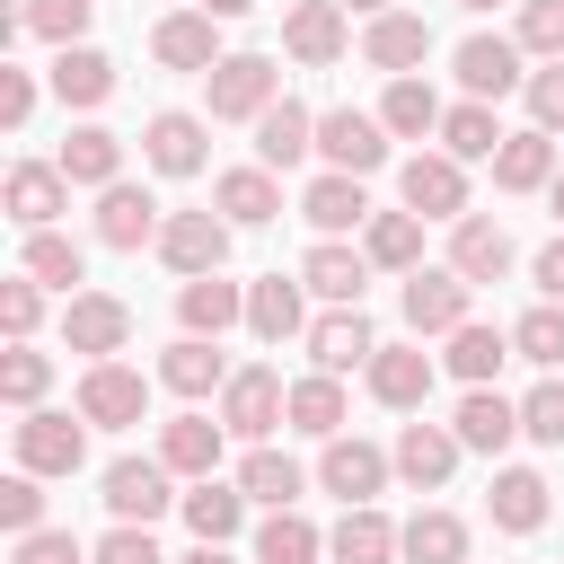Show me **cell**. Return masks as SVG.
<instances>
[{"label":"cell","instance_id":"obj_1","mask_svg":"<svg viewBox=\"0 0 564 564\" xmlns=\"http://www.w3.org/2000/svg\"><path fill=\"white\" fill-rule=\"evenodd\" d=\"M203 97H212V123H264L282 106V70L273 53H220L203 70Z\"/></svg>","mask_w":564,"mask_h":564},{"label":"cell","instance_id":"obj_2","mask_svg":"<svg viewBox=\"0 0 564 564\" xmlns=\"http://www.w3.org/2000/svg\"><path fill=\"white\" fill-rule=\"evenodd\" d=\"M220 423H229V441H247V449H264V432L273 423H291V388H282V370H229V388H220Z\"/></svg>","mask_w":564,"mask_h":564},{"label":"cell","instance_id":"obj_3","mask_svg":"<svg viewBox=\"0 0 564 564\" xmlns=\"http://www.w3.org/2000/svg\"><path fill=\"white\" fill-rule=\"evenodd\" d=\"M397 194H405L414 220H467V167H458L449 150H414V159L397 167Z\"/></svg>","mask_w":564,"mask_h":564},{"label":"cell","instance_id":"obj_4","mask_svg":"<svg viewBox=\"0 0 564 564\" xmlns=\"http://www.w3.org/2000/svg\"><path fill=\"white\" fill-rule=\"evenodd\" d=\"M159 264L185 273V282L220 273V264H229V220H220V212H167V229H159Z\"/></svg>","mask_w":564,"mask_h":564},{"label":"cell","instance_id":"obj_5","mask_svg":"<svg viewBox=\"0 0 564 564\" xmlns=\"http://www.w3.org/2000/svg\"><path fill=\"white\" fill-rule=\"evenodd\" d=\"M467 300H476V282H458L449 264L405 273V291H397V308H405L414 335H458V326H467Z\"/></svg>","mask_w":564,"mask_h":564},{"label":"cell","instance_id":"obj_6","mask_svg":"<svg viewBox=\"0 0 564 564\" xmlns=\"http://www.w3.org/2000/svg\"><path fill=\"white\" fill-rule=\"evenodd\" d=\"M141 414H150V379L123 370V361H88V379H79V423H97V432H132Z\"/></svg>","mask_w":564,"mask_h":564},{"label":"cell","instance_id":"obj_7","mask_svg":"<svg viewBox=\"0 0 564 564\" xmlns=\"http://www.w3.org/2000/svg\"><path fill=\"white\" fill-rule=\"evenodd\" d=\"M317 159H326L335 176H370V167L388 159V123L361 115V106H335V115H317Z\"/></svg>","mask_w":564,"mask_h":564},{"label":"cell","instance_id":"obj_8","mask_svg":"<svg viewBox=\"0 0 564 564\" xmlns=\"http://www.w3.org/2000/svg\"><path fill=\"white\" fill-rule=\"evenodd\" d=\"M62 344L88 352V361H115V352L132 344V308H123L115 291H70V308H62Z\"/></svg>","mask_w":564,"mask_h":564},{"label":"cell","instance_id":"obj_9","mask_svg":"<svg viewBox=\"0 0 564 564\" xmlns=\"http://www.w3.org/2000/svg\"><path fill=\"white\" fill-rule=\"evenodd\" d=\"M388 476H397V458H388V449H370V441H344V432H335V441H326V458H317V485H326L344 511L379 502V485H388Z\"/></svg>","mask_w":564,"mask_h":564},{"label":"cell","instance_id":"obj_10","mask_svg":"<svg viewBox=\"0 0 564 564\" xmlns=\"http://www.w3.org/2000/svg\"><path fill=\"white\" fill-rule=\"evenodd\" d=\"M167 476H176L167 458H115V467H106V511H115L123 529H150L167 502H185V494H167Z\"/></svg>","mask_w":564,"mask_h":564},{"label":"cell","instance_id":"obj_11","mask_svg":"<svg viewBox=\"0 0 564 564\" xmlns=\"http://www.w3.org/2000/svg\"><path fill=\"white\" fill-rule=\"evenodd\" d=\"M449 62H458V88H467L476 106H494V97L529 88V70H520V35H467Z\"/></svg>","mask_w":564,"mask_h":564},{"label":"cell","instance_id":"obj_12","mask_svg":"<svg viewBox=\"0 0 564 564\" xmlns=\"http://www.w3.org/2000/svg\"><path fill=\"white\" fill-rule=\"evenodd\" d=\"M344 18H352L344 0H300V9L282 18V53H291V62H308V70L344 62V44H352V26H344Z\"/></svg>","mask_w":564,"mask_h":564},{"label":"cell","instance_id":"obj_13","mask_svg":"<svg viewBox=\"0 0 564 564\" xmlns=\"http://www.w3.org/2000/svg\"><path fill=\"white\" fill-rule=\"evenodd\" d=\"M79 458H88V432H79L70 414H44V405H35V414L18 423V467H26V476H79Z\"/></svg>","mask_w":564,"mask_h":564},{"label":"cell","instance_id":"obj_14","mask_svg":"<svg viewBox=\"0 0 564 564\" xmlns=\"http://www.w3.org/2000/svg\"><path fill=\"white\" fill-rule=\"evenodd\" d=\"M432 53V26L414 18V9H388V18H370L361 26V62L370 70H388V79H414V62Z\"/></svg>","mask_w":564,"mask_h":564},{"label":"cell","instance_id":"obj_15","mask_svg":"<svg viewBox=\"0 0 564 564\" xmlns=\"http://www.w3.org/2000/svg\"><path fill=\"white\" fill-rule=\"evenodd\" d=\"M141 159L159 167V176H203V115H185V106H167V115H150L141 123Z\"/></svg>","mask_w":564,"mask_h":564},{"label":"cell","instance_id":"obj_16","mask_svg":"<svg viewBox=\"0 0 564 564\" xmlns=\"http://www.w3.org/2000/svg\"><path fill=\"white\" fill-rule=\"evenodd\" d=\"M300 282L326 300V308H361V282H370V256L361 247H344V238H317L308 256H300Z\"/></svg>","mask_w":564,"mask_h":564},{"label":"cell","instance_id":"obj_17","mask_svg":"<svg viewBox=\"0 0 564 564\" xmlns=\"http://www.w3.org/2000/svg\"><path fill=\"white\" fill-rule=\"evenodd\" d=\"M370 352H379V335H370V317H361V308H326V317L308 326V361H317L326 379L370 370Z\"/></svg>","mask_w":564,"mask_h":564},{"label":"cell","instance_id":"obj_18","mask_svg":"<svg viewBox=\"0 0 564 564\" xmlns=\"http://www.w3.org/2000/svg\"><path fill=\"white\" fill-rule=\"evenodd\" d=\"M388 458H397V476H405L414 494H441L449 467H458V432H449V423H405Z\"/></svg>","mask_w":564,"mask_h":564},{"label":"cell","instance_id":"obj_19","mask_svg":"<svg viewBox=\"0 0 564 564\" xmlns=\"http://www.w3.org/2000/svg\"><path fill=\"white\" fill-rule=\"evenodd\" d=\"M150 53H159L167 70H212V62H220V18H212V9H176V18L150 26Z\"/></svg>","mask_w":564,"mask_h":564},{"label":"cell","instance_id":"obj_20","mask_svg":"<svg viewBox=\"0 0 564 564\" xmlns=\"http://www.w3.org/2000/svg\"><path fill=\"white\" fill-rule=\"evenodd\" d=\"M53 212H70V176L44 167V159H18L9 167V220L35 238V229H53Z\"/></svg>","mask_w":564,"mask_h":564},{"label":"cell","instance_id":"obj_21","mask_svg":"<svg viewBox=\"0 0 564 564\" xmlns=\"http://www.w3.org/2000/svg\"><path fill=\"white\" fill-rule=\"evenodd\" d=\"M300 220L317 229V238H344V229H370V194H361V176H308V194H300Z\"/></svg>","mask_w":564,"mask_h":564},{"label":"cell","instance_id":"obj_22","mask_svg":"<svg viewBox=\"0 0 564 564\" xmlns=\"http://www.w3.org/2000/svg\"><path fill=\"white\" fill-rule=\"evenodd\" d=\"M449 273L458 282H502L511 273V229L502 220H476V212L449 220Z\"/></svg>","mask_w":564,"mask_h":564},{"label":"cell","instance_id":"obj_23","mask_svg":"<svg viewBox=\"0 0 564 564\" xmlns=\"http://www.w3.org/2000/svg\"><path fill=\"white\" fill-rule=\"evenodd\" d=\"M370 397L397 405V414H414V405L432 397V352H423V344H379V352H370Z\"/></svg>","mask_w":564,"mask_h":564},{"label":"cell","instance_id":"obj_24","mask_svg":"<svg viewBox=\"0 0 564 564\" xmlns=\"http://www.w3.org/2000/svg\"><path fill=\"white\" fill-rule=\"evenodd\" d=\"M449 432H458V449H485V458H494V449L520 441V405H511L502 388H467L458 414H449Z\"/></svg>","mask_w":564,"mask_h":564},{"label":"cell","instance_id":"obj_25","mask_svg":"<svg viewBox=\"0 0 564 564\" xmlns=\"http://www.w3.org/2000/svg\"><path fill=\"white\" fill-rule=\"evenodd\" d=\"M326 555H335V564H397V555H405V529H397L379 502H361V511H344V520H335Z\"/></svg>","mask_w":564,"mask_h":564},{"label":"cell","instance_id":"obj_26","mask_svg":"<svg viewBox=\"0 0 564 564\" xmlns=\"http://www.w3.org/2000/svg\"><path fill=\"white\" fill-rule=\"evenodd\" d=\"M159 388H176V397H212V388H229V352H220L212 335H176V344L159 352Z\"/></svg>","mask_w":564,"mask_h":564},{"label":"cell","instance_id":"obj_27","mask_svg":"<svg viewBox=\"0 0 564 564\" xmlns=\"http://www.w3.org/2000/svg\"><path fill=\"white\" fill-rule=\"evenodd\" d=\"M159 229H167V220H159V203H150L141 185H106V194H97V238H106V247H159Z\"/></svg>","mask_w":564,"mask_h":564},{"label":"cell","instance_id":"obj_28","mask_svg":"<svg viewBox=\"0 0 564 564\" xmlns=\"http://www.w3.org/2000/svg\"><path fill=\"white\" fill-rule=\"evenodd\" d=\"M238 317H247V291H238V282H220V273H203V282H185V291H176V326H185V335H212V344H220Z\"/></svg>","mask_w":564,"mask_h":564},{"label":"cell","instance_id":"obj_29","mask_svg":"<svg viewBox=\"0 0 564 564\" xmlns=\"http://www.w3.org/2000/svg\"><path fill=\"white\" fill-rule=\"evenodd\" d=\"M300 273H264L256 291H247V326L264 335V344H291V335H308V308H300Z\"/></svg>","mask_w":564,"mask_h":564},{"label":"cell","instance_id":"obj_30","mask_svg":"<svg viewBox=\"0 0 564 564\" xmlns=\"http://www.w3.org/2000/svg\"><path fill=\"white\" fill-rule=\"evenodd\" d=\"M238 494H247V502H264V511H300L308 467H300V458H282V449H247V458H238Z\"/></svg>","mask_w":564,"mask_h":564},{"label":"cell","instance_id":"obj_31","mask_svg":"<svg viewBox=\"0 0 564 564\" xmlns=\"http://www.w3.org/2000/svg\"><path fill=\"white\" fill-rule=\"evenodd\" d=\"M485 511H494V529H511V538L546 529V476H538V467H494Z\"/></svg>","mask_w":564,"mask_h":564},{"label":"cell","instance_id":"obj_32","mask_svg":"<svg viewBox=\"0 0 564 564\" xmlns=\"http://www.w3.org/2000/svg\"><path fill=\"white\" fill-rule=\"evenodd\" d=\"M176 511H185L194 546H229V538H238V520H247V494H238V485H220V476H194V494H185Z\"/></svg>","mask_w":564,"mask_h":564},{"label":"cell","instance_id":"obj_33","mask_svg":"<svg viewBox=\"0 0 564 564\" xmlns=\"http://www.w3.org/2000/svg\"><path fill=\"white\" fill-rule=\"evenodd\" d=\"M317 150V115L300 106V97H282L264 123H256V167H300Z\"/></svg>","mask_w":564,"mask_h":564},{"label":"cell","instance_id":"obj_34","mask_svg":"<svg viewBox=\"0 0 564 564\" xmlns=\"http://www.w3.org/2000/svg\"><path fill=\"white\" fill-rule=\"evenodd\" d=\"M53 167H62L70 185H97V194H106V185H123V141H115L106 123H79V132L62 141V159H53Z\"/></svg>","mask_w":564,"mask_h":564},{"label":"cell","instance_id":"obj_35","mask_svg":"<svg viewBox=\"0 0 564 564\" xmlns=\"http://www.w3.org/2000/svg\"><path fill=\"white\" fill-rule=\"evenodd\" d=\"M494 185L502 194H538V185H555V132H511L502 150H494Z\"/></svg>","mask_w":564,"mask_h":564},{"label":"cell","instance_id":"obj_36","mask_svg":"<svg viewBox=\"0 0 564 564\" xmlns=\"http://www.w3.org/2000/svg\"><path fill=\"white\" fill-rule=\"evenodd\" d=\"M220 441H229V423H212V414L159 423V458H167L176 476H212V467H220Z\"/></svg>","mask_w":564,"mask_h":564},{"label":"cell","instance_id":"obj_37","mask_svg":"<svg viewBox=\"0 0 564 564\" xmlns=\"http://www.w3.org/2000/svg\"><path fill=\"white\" fill-rule=\"evenodd\" d=\"M212 203H220L229 229H256V220L282 212V185H273V167H229V176L212 185Z\"/></svg>","mask_w":564,"mask_h":564},{"label":"cell","instance_id":"obj_38","mask_svg":"<svg viewBox=\"0 0 564 564\" xmlns=\"http://www.w3.org/2000/svg\"><path fill=\"white\" fill-rule=\"evenodd\" d=\"M53 97H62V106H97V97H115V62H106L97 44H62V53H53Z\"/></svg>","mask_w":564,"mask_h":564},{"label":"cell","instance_id":"obj_39","mask_svg":"<svg viewBox=\"0 0 564 564\" xmlns=\"http://www.w3.org/2000/svg\"><path fill=\"white\" fill-rule=\"evenodd\" d=\"M361 256L388 264V273H423V220H414V212H370Z\"/></svg>","mask_w":564,"mask_h":564},{"label":"cell","instance_id":"obj_40","mask_svg":"<svg viewBox=\"0 0 564 564\" xmlns=\"http://www.w3.org/2000/svg\"><path fill=\"white\" fill-rule=\"evenodd\" d=\"M18 273H26V282H44V291H70V282H88V247H79V238H62V229H35V238H26V256H18Z\"/></svg>","mask_w":564,"mask_h":564},{"label":"cell","instance_id":"obj_41","mask_svg":"<svg viewBox=\"0 0 564 564\" xmlns=\"http://www.w3.org/2000/svg\"><path fill=\"white\" fill-rule=\"evenodd\" d=\"M291 432H308V441H335V432H344V379H326V370L291 379Z\"/></svg>","mask_w":564,"mask_h":564},{"label":"cell","instance_id":"obj_42","mask_svg":"<svg viewBox=\"0 0 564 564\" xmlns=\"http://www.w3.org/2000/svg\"><path fill=\"white\" fill-rule=\"evenodd\" d=\"M441 97L423 88V79H388V97H379V123L397 132V141H423V132H441Z\"/></svg>","mask_w":564,"mask_h":564},{"label":"cell","instance_id":"obj_43","mask_svg":"<svg viewBox=\"0 0 564 564\" xmlns=\"http://www.w3.org/2000/svg\"><path fill=\"white\" fill-rule=\"evenodd\" d=\"M502 141H511V132H502V123H494V106H476V97L441 115V150H449L458 167H467V159H494Z\"/></svg>","mask_w":564,"mask_h":564},{"label":"cell","instance_id":"obj_44","mask_svg":"<svg viewBox=\"0 0 564 564\" xmlns=\"http://www.w3.org/2000/svg\"><path fill=\"white\" fill-rule=\"evenodd\" d=\"M502 361H511V335H502V326H476V317H467V326L449 335V370H458L467 388H494Z\"/></svg>","mask_w":564,"mask_h":564},{"label":"cell","instance_id":"obj_45","mask_svg":"<svg viewBox=\"0 0 564 564\" xmlns=\"http://www.w3.org/2000/svg\"><path fill=\"white\" fill-rule=\"evenodd\" d=\"M405 564H467V520L458 511H414L405 520Z\"/></svg>","mask_w":564,"mask_h":564},{"label":"cell","instance_id":"obj_46","mask_svg":"<svg viewBox=\"0 0 564 564\" xmlns=\"http://www.w3.org/2000/svg\"><path fill=\"white\" fill-rule=\"evenodd\" d=\"M326 555V538L300 520V511H273L264 529H256V564H317Z\"/></svg>","mask_w":564,"mask_h":564},{"label":"cell","instance_id":"obj_47","mask_svg":"<svg viewBox=\"0 0 564 564\" xmlns=\"http://www.w3.org/2000/svg\"><path fill=\"white\" fill-rule=\"evenodd\" d=\"M511 352L538 361V370H564V300H538V308L511 326Z\"/></svg>","mask_w":564,"mask_h":564},{"label":"cell","instance_id":"obj_48","mask_svg":"<svg viewBox=\"0 0 564 564\" xmlns=\"http://www.w3.org/2000/svg\"><path fill=\"white\" fill-rule=\"evenodd\" d=\"M88 9H97V0H26L18 18H26V35H44V44L62 53V44H79V35H88Z\"/></svg>","mask_w":564,"mask_h":564},{"label":"cell","instance_id":"obj_49","mask_svg":"<svg viewBox=\"0 0 564 564\" xmlns=\"http://www.w3.org/2000/svg\"><path fill=\"white\" fill-rule=\"evenodd\" d=\"M44 379H53V361H44L35 344H9V361H0V397H9L18 414H35V397H44Z\"/></svg>","mask_w":564,"mask_h":564},{"label":"cell","instance_id":"obj_50","mask_svg":"<svg viewBox=\"0 0 564 564\" xmlns=\"http://www.w3.org/2000/svg\"><path fill=\"white\" fill-rule=\"evenodd\" d=\"M0 529H9V538H35V529H44V476H26V467L0 476Z\"/></svg>","mask_w":564,"mask_h":564},{"label":"cell","instance_id":"obj_51","mask_svg":"<svg viewBox=\"0 0 564 564\" xmlns=\"http://www.w3.org/2000/svg\"><path fill=\"white\" fill-rule=\"evenodd\" d=\"M520 432H529L538 449H564V379H538V388L520 397Z\"/></svg>","mask_w":564,"mask_h":564},{"label":"cell","instance_id":"obj_52","mask_svg":"<svg viewBox=\"0 0 564 564\" xmlns=\"http://www.w3.org/2000/svg\"><path fill=\"white\" fill-rule=\"evenodd\" d=\"M520 53L564 62V0H520Z\"/></svg>","mask_w":564,"mask_h":564},{"label":"cell","instance_id":"obj_53","mask_svg":"<svg viewBox=\"0 0 564 564\" xmlns=\"http://www.w3.org/2000/svg\"><path fill=\"white\" fill-rule=\"evenodd\" d=\"M35 317H44V282H0V326H9V344H26L35 335Z\"/></svg>","mask_w":564,"mask_h":564},{"label":"cell","instance_id":"obj_54","mask_svg":"<svg viewBox=\"0 0 564 564\" xmlns=\"http://www.w3.org/2000/svg\"><path fill=\"white\" fill-rule=\"evenodd\" d=\"M9 564H97V546H79L70 529H35V538H18Z\"/></svg>","mask_w":564,"mask_h":564},{"label":"cell","instance_id":"obj_55","mask_svg":"<svg viewBox=\"0 0 564 564\" xmlns=\"http://www.w3.org/2000/svg\"><path fill=\"white\" fill-rule=\"evenodd\" d=\"M529 123H538V132H564V62L529 70Z\"/></svg>","mask_w":564,"mask_h":564},{"label":"cell","instance_id":"obj_56","mask_svg":"<svg viewBox=\"0 0 564 564\" xmlns=\"http://www.w3.org/2000/svg\"><path fill=\"white\" fill-rule=\"evenodd\" d=\"M97 564H167V555H159L150 529H123V520H115V529L97 538Z\"/></svg>","mask_w":564,"mask_h":564},{"label":"cell","instance_id":"obj_57","mask_svg":"<svg viewBox=\"0 0 564 564\" xmlns=\"http://www.w3.org/2000/svg\"><path fill=\"white\" fill-rule=\"evenodd\" d=\"M26 115H35V79H26V70H9V62H0V123H9V132H18V123H26Z\"/></svg>","mask_w":564,"mask_h":564},{"label":"cell","instance_id":"obj_58","mask_svg":"<svg viewBox=\"0 0 564 564\" xmlns=\"http://www.w3.org/2000/svg\"><path fill=\"white\" fill-rule=\"evenodd\" d=\"M529 273H538V291H546V300H564V229L538 247V264H529Z\"/></svg>","mask_w":564,"mask_h":564},{"label":"cell","instance_id":"obj_59","mask_svg":"<svg viewBox=\"0 0 564 564\" xmlns=\"http://www.w3.org/2000/svg\"><path fill=\"white\" fill-rule=\"evenodd\" d=\"M203 9H212V18H247L256 0H203Z\"/></svg>","mask_w":564,"mask_h":564},{"label":"cell","instance_id":"obj_60","mask_svg":"<svg viewBox=\"0 0 564 564\" xmlns=\"http://www.w3.org/2000/svg\"><path fill=\"white\" fill-rule=\"evenodd\" d=\"M176 564H229V555H220V546H194V555H176Z\"/></svg>","mask_w":564,"mask_h":564},{"label":"cell","instance_id":"obj_61","mask_svg":"<svg viewBox=\"0 0 564 564\" xmlns=\"http://www.w3.org/2000/svg\"><path fill=\"white\" fill-rule=\"evenodd\" d=\"M344 9H361V18H388V0H344Z\"/></svg>","mask_w":564,"mask_h":564},{"label":"cell","instance_id":"obj_62","mask_svg":"<svg viewBox=\"0 0 564 564\" xmlns=\"http://www.w3.org/2000/svg\"><path fill=\"white\" fill-rule=\"evenodd\" d=\"M546 203H555V220H564V167H555V185H546Z\"/></svg>","mask_w":564,"mask_h":564},{"label":"cell","instance_id":"obj_63","mask_svg":"<svg viewBox=\"0 0 564 564\" xmlns=\"http://www.w3.org/2000/svg\"><path fill=\"white\" fill-rule=\"evenodd\" d=\"M458 9H494V0H458Z\"/></svg>","mask_w":564,"mask_h":564}]
</instances>
